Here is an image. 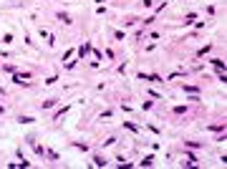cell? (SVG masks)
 <instances>
[{
  "mask_svg": "<svg viewBox=\"0 0 227 169\" xmlns=\"http://www.w3.org/2000/svg\"><path fill=\"white\" fill-rule=\"evenodd\" d=\"M18 121H20V124H33L35 119H31V116H18Z\"/></svg>",
  "mask_w": 227,
  "mask_h": 169,
  "instance_id": "1",
  "label": "cell"
}]
</instances>
